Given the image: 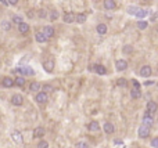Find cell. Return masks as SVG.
<instances>
[{"mask_svg": "<svg viewBox=\"0 0 158 148\" xmlns=\"http://www.w3.org/2000/svg\"><path fill=\"white\" fill-rule=\"evenodd\" d=\"M115 144H118V145H121V144H122V140H115Z\"/></svg>", "mask_w": 158, "mask_h": 148, "instance_id": "b9f144b4", "label": "cell"}, {"mask_svg": "<svg viewBox=\"0 0 158 148\" xmlns=\"http://www.w3.org/2000/svg\"><path fill=\"white\" fill-rule=\"evenodd\" d=\"M157 31H158V27H157Z\"/></svg>", "mask_w": 158, "mask_h": 148, "instance_id": "7bdbcfd3", "label": "cell"}, {"mask_svg": "<svg viewBox=\"0 0 158 148\" xmlns=\"http://www.w3.org/2000/svg\"><path fill=\"white\" fill-rule=\"evenodd\" d=\"M149 133H150V127H147V126H140L139 127V136L141 137V139H146L147 136H149Z\"/></svg>", "mask_w": 158, "mask_h": 148, "instance_id": "ba28073f", "label": "cell"}, {"mask_svg": "<svg viewBox=\"0 0 158 148\" xmlns=\"http://www.w3.org/2000/svg\"><path fill=\"white\" fill-rule=\"evenodd\" d=\"M132 85H133V89H140V83L137 80H132Z\"/></svg>", "mask_w": 158, "mask_h": 148, "instance_id": "d590c367", "label": "cell"}, {"mask_svg": "<svg viewBox=\"0 0 158 148\" xmlns=\"http://www.w3.org/2000/svg\"><path fill=\"white\" fill-rule=\"evenodd\" d=\"M87 129L90 131H99L100 130V125H99V122H90L89 123V126H87Z\"/></svg>", "mask_w": 158, "mask_h": 148, "instance_id": "e0dca14e", "label": "cell"}, {"mask_svg": "<svg viewBox=\"0 0 158 148\" xmlns=\"http://www.w3.org/2000/svg\"><path fill=\"white\" fill-rule=\"evenodd\" d=\"M115 67H117L118 71H125L128 68V63L125 60H118L117 63H115Z\"/></svg>", "mask_w": 158, "mask_h": 148, "instance_id": "30bf717a", "label": "cell"}, {"mask_svg": "<svg viewBox=\"0 0 158 148\" xmlns=\"http://www.w3.org/2000/svg\"><path fill=\"white\" fill-rule=\"evenodd\" d=\"M15 72L19 73L21 76H32V75L35 73V71H33L31 67H19L15 69Z\"/></svg>", "mask_w": 158, "mask_h": 148, "instance_id": "6da1fadb", "label": "cell"}, {"mask_svg": "<svg viewBox=\"0 0 158 148\" xmlns=\"http://www.w3.org/2000/svg\"><path fill=\"white\" fill-rule=\"evenodd\" d=\"M11 27H13V25H11V22H10V21H3V22H1V28H3L4 31H10V29H11Z\"/></svg>", "mask_w": 158, "mask_h": 148, "instance_id": "484cf974", "label": "cell"}, {"mask_svg": "<svg viewBox=\"0 0 158 148\" xmlns=\"http://www.w3.org/2000/svg\"><path fill=\"white\" fill-rule=\"evenodd\" d=\"M14 85L18 86V87H24V86H25V79H24V76L15 78V80H14Z\"/></svg>", "mask_w": 158, "mask_h": 148, "instance_id": "7402d4cb", "label": "cell"}, {"mask_svg": "<svg viewBox=\"0 0 158 148\" xmlns=\"http://www.w3.org/2000/svg\"><path fill=\"white\" fill-rule=\"evenodd\" d=\"M151 72H153L151 71V67H149V65H144V67L140 68V75L144 78H149L151 75Z\"/></svg>", "mask_w": 158, "mask_h": 148, "instance_id": "52a82bcc", "label": "cell"}, {"mask_svg": "<svg viewBox=\"0 0 158 148\" xmlns=\"http://www.w3.org/2000/svg\"><path fill=\"white\" fill-rule=\"evenodd\" d=\"M57 18H58V13H57V11H51V14H50V19H51V21H56Z\"/></svg>", "mask_w": 158, "mask_h": 148, "instance_id": "1f68e13d", "label": "cell"}, {"mask_svg": "<svg viewBox=\"0 0 158 148\" xmlns=\"http://www.w3.org/2000/svg\"><path fill=\"white\" fill-rule=\"evenodd\" d=\"M0 3H1L3 6H7V4H9V1H7V0H0Z\"/></svg>", "mask_w": 158, "mask_h": 148, "instance_id": "60d3db41", "label": "cell"}, {"mask_svg": "<svg viewBox=\"0 0 158 148\" xmlns=\"http://www.w3.org/2000/svg\"><path fill=\"white\" fill-rule=\"evenodd\" d=\"M137 10H139L137 7H128V13H129V14H135V15H136Z\"/></svg>", "mask_w": 158, "mask_h": 148, "instance_id": "836d02e7", "label": "cell"}, {"mask_svg": "<svg viewBox=\"0 0 158 148\" xmlns=\"http://www.w3.org/2000/svg\"><path fill=\"white\" fill-rule=\"evenodd\" d=\"M1 83H3L4 87H13L14 86V79L13 78H10V76H6V78H3Z\"/></svg>", "mask_w": 158, "mask_h": 148, "instance_id": "9a60e30c", "label": "cell"}, {"mask_svg": "<svg viewBox=\"0 0 158 148\" xmlns=\"http://www.w3.org/2000/svg\"><path fill=\"white\" fill-rule=\"evenodd\" d=\"M131 96H132V98H139L140 96V89H132L131 90Z\"/></svg>", "mask_w": 158, "mask_h": 148, "instance_id": "d4e9b609", "label": "cell"}, {"mask_svg": "<svg viewBox=\"0 0 158 148\" xmlns=\"http://www.w3.org/2000/svg\"><path fill=\"white\" fill-rule=\"evenodd\" d=\"M64 22L65 24H72L75 21V14L74 13H65L64 14Z\"/></svg>", "mask_w": 158, "mask_h": 148, "instance_id": "8fae6325", "label": "cell"}, {"mask_svg": "<svg viewBox=\"0 0 158 148\" xmlns=\"http://www.w3.org/2000/svg\"><path fill=\"white\" fill-rule=\"evenodd\" d=\"M43 90H45V93H46V91H51V90H53V87H51L50 85H45V86H43Z\"/></svg>", "mask_w": 158, "mask_h": 148, "instance_id": "8d00e7d4", "label": "cell"}, {"mask_svg": "<svg viewBox=\"0 0 158 148\" xmlns=\"http://www.w3.org/2000/svg\"><path fill=\"white\" fill-rule=\"evenodd\" d=\"M35 39H36V42H39V43H45V42H47V37L43 35V32H36Z\"/></svg>", "mask_w": 158, "mask_h": 148, "instance_id": "ac0fdd59", "label": "cell"}, {"mask_svg": "<svg viewBox=\"0 0 158 148\" xmlns=\"http://www.w3.org/2000/svg\"><path fill=\"white\" fill-rule=\"evenodd\" d=\"M7 1H9V4H11V6H15L17 4V3H18L19 0H7Z\"/></svg>", "mask_w": 158, "mask_h": 148, "instance_id": "ab89813d", "label": "cell"}, {"mask_svg": "<svg viewBox=\"0 0 158 148\" xmlns=\"http://www.w3.org/2000/svg\"><path fill=\"white\" fill-rule=\"evenodd\" d=\"M114 130H115V127H114L113 123H104V131L105 133L111 134V133H114Z\"/></svg>", "mask_w": 158, "mask_h": 148, "instance_id": "44dd1931", "label": "cell"}, {"mask_svg": "<svg viewBox=\"0 0 158 148\" xmlns=\"http://www.w3.org/2000/svg\"><path fill=\"white\" fill-rule=\"evenodd\" d=\"M35 100H36L39 104L47 103V100H49V97H47V93H45V91H39V93L36 94V97H35Z\"/></svg>", "mask_w": 158, "mask_h": 148, "instance_id": "3957f363", "label": "cell"}, {"mask_svg": "<svg viewBox=\"0 0 158 148\" xmlns=\"http://www.w3.org/2000/svg\"><path fill=\"white\" fill-rule=\"evenodd\" d=\"M43 68H45L46 72L51 73L53 69H54V61H53V60H46L45 63H43Z\"/></svg>", "mask_w": 158, "mask_h": 148, "instance_id": "277c9868", "label": "cell"}, {"mask_svg": "<svg viewBox=\"0 0 158 148\" xmlns=\"http://www.w3.org/2000/svg\"><path fill=\"white\" fill-rule=\"evenodd\" d=\"M104 9H107V10L115 9V1L114 0H104Z\"/></svg>", "mask_w": 158, "mask_h": 148, "instance_id": "ffe728a7", "label": "cell"}, {"mask_svg": "<svg viewBox=\"0 0 158 148\" xmlns=\"http://www.w3.org/2000/svg\"><path fill=\"white\" fill-rule=\"evenodd\" d=\"M147 27H149V24L146 22V21H140V22H137V28H139V29H146Z\"/></svg>", "mask_w": 158, "mask_h": 148, "instance_id": "f1b7e54d", "label": "cell"}, {"mask_svg": "<svg viewBox=\"0 0 158 148\" xmlns=\"http://www.w3.org/2000/svg\"><path fill=\"white\" fill-rule=\"evenodd\" d=\"M151 145H153L154 148H158V137L153 139V141H151Z\"/></svg>", "mask_w": 158, "mask_h": 148, "instance_id": "e575fe53", "label": "cell"}, {"mask_svg": "<svg viewBox=\"0 0 158 148\" xmlns=\"http://www.w3.org/2000/svg\"><path fill=\"white\" fill-rule=\"evenodd\" d=\"M33 136H35L36 139H42V137L45 136V129H43L42 126H39V127H36V129L33 130Z\"/></svg>", "mask_w": 158, "mask_h": 148, "instance_id": "2e32d148", "label": "cell"}, {"mask_svg": "<svg viewBox=\"0 0 158 148\" xmlns=\"http://www.w3.org/2000/svg\"><path fill=\"white\" fill-rule=\"evenodd\" d=\"M13 22L17 24V25H19V24L24 22V21H22V18L19 17V15H14V17H13Z\"/></svg>", "mask_w": 158, "mask_h": 148, "instance_id": "83f0119b", "label": "cell"}, {"mask_svg": "<svg viewBox=\"0 0 158 148\" xmlns=\"http://www.w3.org/2000/svg\"><path fill=\"white\" fill-rule=\"evenodd\" d=\"M154 123V119L150 114H146L144 118H143V126H147V127H151V125Z\"/></svg>", "mask_w": 158, "mask_h": 148, "instance_id": "9c48e42d", "label": "cell"}, {"mask_svg": "<svg viewBox=\"0 0 158 148\" xmlns=\"http://www.w3.org/2000/svg\"><path fill=\"white\" fill-rule=\"evenodd\" d=\"M38 148H49V143L47 141H40L38 144Z\"/></svg>", "mask_w": 158, "mask_h": 148, "instance_id": "d6a6232c", "label": "cell"}, {"mask_svg": "<svg viewBox=\"0 0 158 148\" xmlns=\"http://www.w3.org/2000/svg\"><path fill=\"white\" fill-rule=\"evenodd\" d=\"M18 31L21 35H25V33H28L29 32V25H28L27 22H21L18 25Z\"/></svg>", "mask_w": 158, "mask_h": 148, "instance_id": "4fadbf2b", "label": "cell"}, {"mask_svg": "<svg viewBox=\"0 0 158 148\" xmlns=\"http://www.w3.org/2000/svg\"><path fill=\"white\" fill-rule=\"evenodd\" d=\"M42 32H43V35H45L47 39L54 36V28H53V27H49V25L43 28V31H42Z\"/></svg>", "mask_w": 158, "mask_h": 148, "instance_id": "8992f818", "label": "cell"}, {"mask_svg": "<svg viewBox=\"0 0 158 148\" xmlns=\"http://www.w3.org/2000/svg\"><path fill=\"white\" fill-rule=\"evenodd\" d=\"M97 33L99 35H105L107 33V25L105 24H99L97 25Z\"/></svg>", "mask_w": 158, "mask_h": 148, "instance_id": "d6986e66", "label": "cell"}, {"mask_svg": "<svg viewBox=\"0 0 158 148\" xmlns=\"http://www.w3.org/2000/svg\"><path fill=\"white\" fill-rule=\"evenodd\" d=\"M11 137H13V140L17 144H22V136H21L19 131H17V130L13 131V133H11Z\"/></svg>", "mask_w": 158, "mask_h": 148, "instance_id": "5bb4252c", "label": "cell"}, {"mask_svg": "<svg viewBox=\"0 0 158 148\" xmlns=\"http://www.w3.org/2000/svg\"><path fill=\"white\" fill-rule=\"evenodd\" d=\"M39 17H40V18H46V17H47V14H46L45 10H40V11H39Z\"/></svg>", "mask_w": 158, "mask_h": 148, "instance_id": "74e56055", "label": "cell"}, {"mask_svg": "<svg viewBox=\"0 0 158 148\" xmlns=\"http://www.w3.org/2000/svg\"><path fill=\"white\" fill-rule=\"evenodd\" d=\"M117 85H118V86H126V85H128V82H126V79H123V78H121V79H118Z\"/></svg>", "mask_w": 158, "mask_h": 148, "instance_id": "4dcf8cb0", "label": "cell"}, {"mask_svg": "<svg viewBox=\"0 0 158 148\" xmlns=\"http://www.w3.org/2000/svg\"><path fill=\"white\" fill-rule=\"evenodd\" d=\"M11 104L15 105V107H21L24 104V97L21 94H14L13 97H11Z\"/></svg>", "mask_w": 158, "mask_h": 148, "instance_id": "7a4b0ae2", "label": "cell"}, {"mask_svg": "<svg viewBox=\"0 0 158 148\" xmlns=\"http://www.w3.org/2000/svg\"><path fill=\"white\" fill-rule=\"evenodd\" d=\"M146 15H147V11H146V10H141V9H139L137 13H136V17L137 18H144Z\"/></svg>", "mask_w": 158, "mask_h": 148, "instance_id": "4316f807", "label": "cell"}, {"mask_svg": "<svg viewBox=\"0 0 158 148\" xmlns=\"http://www.w3.org/2000/svg\"><path fill=\"white\" fill-rule=\"evenodd\" d=\"M75 21H76L78 24H83L86 21V14L79 13L78 15H75Z\"/></svg>", "mask_w": 158, "mask_h": 148, "instance_id": "603a6c76", "label": "cell"}, {"mask_svg": "<svg viewBox=\"0 0 158 148\" xmlns=\"http://www.w3.org/2000/svg\"><path fill=\"white\" fill-rule=\"evenodd\" d=\"M132 51V47L131 46H126V47H123V53H131Z\"/></svg>", "mask_w": 158, "mask_h": 148, "instance_id": "f35d334b", "label": "cell"}, {"mask_svg": "<svg viewBox=\"0 0 158 148\" xmlns=\"http://www.w3.org/2000/svg\"><path fill=\"white\" fill-rule=\"evenodd\" d=\"M42 89V86L40 83H38V82H32L31 86H29V90L31 91H38V90H40Z\"/></svg>", "mask_w": 158, "mask_h": 148, "instance_id": "cb8c5ba5", "label": "cell"}, {"mask_svg": "<svg viewBox=\"0 0 158 148\" xmlns=\"http://www.w3.org/2000/svg\"><path fill=\"white\" fill-rule=\"evenodd\" d=\"M76 148H89L87 143L86 141H78L76 143Z\"/></svg>", "mask_w": 158, "mask_h": 148, "instance_id": "f546056e", "label": "cell"}, {"mask_svg": "<svg viewBox=\"0 0 158 148\" xmlns=\"http://www.w3.org/2000/svg\"><path fill=\"white\" fill-rule=\"evenodd\" d=\"M92 69H95L99 75H105V72H107V69L103 67V65H92L90 67V71Z\"/></svg>", "mask_w": 158, "mask_h": 148, "instance_id": "7c38bea8", "label": "cell"}, {"mask_svg": "<svg viewBox=\"0 0 158 148\" xmlns=\"http://www.w3.org/2000/svg\"><path fill=\"white\" fill-rule=\"evenodd\" d=\"M157 109H158V105L154 103V101H149V103H147V114L153 115V114L157 112Z\"/></svg>", "mask_w": 158, "mask_h": 148, "instance_id": "5b68a950", "label": "cell"}]
</instances>
